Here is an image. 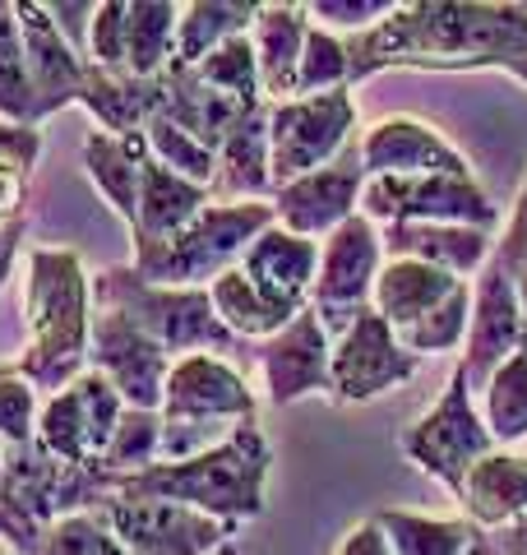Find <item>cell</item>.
Segmentation results:
<instances>
[{
  "label": "cell",
  "instance_id": "obj_52",
  "mask_svg": "<svg viewBox=\"0 0 527 555\" xmlns=\"http://www.w3.org/2000/svg\"><path fill=\"white\" fill-rule=\"evenodd\" d=\"M523 352H527V338H523Z\"/></svg>",
  "mask_w": 527,
  "mask_h": 555
},
{
  "label": "cell",
  "instance_id": "obj_51",
  "mask_svg": "<svg viewBox=\"0 0 527 555\" xmlns=\"http://www.w3.org/2000/svg\"><path fill=\"white\" fill-rule=\"evenodd\" d=\"M0 555H20V551H14L10 542H0Z\"/></svg>",
  "mask_w": 527,
  "mask_h": 555
},
{
  "label": "cell",
  "instance_id": "obj_43",
  "mask_svg": "<svg viewBox=\"0 0 527 555\" xmlns=\"http://www.w3.org/2000/svg\"><path fill=\"white\" fill-rule=\"evenodd\" d=\"M88 65L126 75V0H102L88 20Z\"/></svg>",
  "mask_w": 527,
  "mask_h": 555
},
{
  "label": "cell",
  "instance_id": "obj_38",
  "mask_svg": "<svg viewBox=\"0 0 527 555\" xmlns=\"http://www.w3.org/2000/svg\"><path fill=\"white\" fill-rule=\"evenodd\" d=\"M157 459H163V412H139V408H126V416H120L116 436L107 444V454H102V473H107L112 481L120 477H134L144 473V467H153Z\"/></svg>",
  "mask_w": 527,
  "mask_h": 555
},
{
  "label": "cell",
  "instance_id": "obj_20",
  "mask_svg": "<svg viewBox=\"0 0 527 555\" xmlns=\"http://www.w3.org/2000/svg\"><path fill=\"white\" fill-rule=\"evenodd\" d=\"M236 269L250 278L269 301L287 306V310H306L310 287H314V269H320V241H306L273 222L269 232H259L250 241V250H245Z\"/></svg>",
  "mask_w": 527,
  "mask_h": 555
},
{
  "label": "cell",
  "instance_id": "obj_6",
  "mask_svg": "<svg viewBox=\"0 0 527 555\" xmlns=\"http://www.w3.org/2000/svg\"><path fill=\"white\" fill-rule=\"evenodd\" d=\"M398 444H402V454H408L426 477H435L439 486H445L453 500H459L472 467H477L490 449H500L496 440H490L486 422H481V408L467 389V375L459 371V361H453L439 403L430 412H421L416 422L398 436Z\"/></svg>",
  "mask_w": 527,
  "mask_h": 555
},
{
  "label": "cell",
  "instance_id": "obj_31",
  "mask_svg": "<svg viewBox=\"0 0 527 555\" xmlns=\"http://www.w3.org/2000/svg\"><path fill=\"white\" fill-rule=\"evenodd\" d=\"M375 524L389 537L394 555H472L481 532L467 518H430L416 509H375Z\"/></svg>",
  "mask_w": 527,
  "mask_h": 555
},
{
  "label": "cell",
  "instance_id": "obj_30",
  "mask_svg": "<svg viewBox=\"0 0 527 555\" xmlns=\"http://www.w3.org/2000/svg\"><path fill=\"white\" fill-rule=\"evenodd\" d=\"M259 5L250 0H236V5H227V0H190L181 5V24H176V61L171 65H200L208 51H218L222 42L232 38H245L255 24Z\"/></svg>",
  "mask_w": 527,
  "mask_h": 555
},
{
  "label": "cell",
  "instance_id": "obj_25",
  "mask_svg": "<svg viewBox=\"0 0 527 555\" xmlns=\"http://www.w3.org/2000/svg\"><path fill=\"white\" fill-rule=\"evenodd\" d=\"M459 505H463V518L477 532H500L509 524H518L527 514V454L490 449V454L467 473Z\"/></svg>",
  "mask_w": 527,
  "mask_h": 555
},
{
  "label": "cell",
  "instance_id": "obj_33",
  "mask_svg": "<svg viewBox=\"0 0 527 555\" xmlns=\"http://www.w3.org/2000/svg\"><path fill=\"white\" fill-rule=\"evenodd\" d=\"M477 408H481V422L490 430V440H496L500 449L527 440V352L523 347L496 375H490V385L481 389Z\"/></svg>",
  "mask_w": 527,
  "mask_h": 555
},
{
  "label": "cell",
  "instance_id": "obj_37",
  "mask_svg": "<svg viewBox=\"0 0 527 555\" xmlns=\"http://www.w3.org/2000/svg\"><path fill=\"white\" fill-rule=\"evenodd\" d=\"M195 75L208 83L214 93H222L236 107H264V89H259V61L250 47V33L245 38L222 42L218 51H208L200 65H190Z\"/></svg>",
  "mask_w": 527,
  "mask_h": 555
},
{
  "label": "cell",
  "instance_id": "obj_4",
  "mask_svg": "<svg viewBox=\"0 0 527 555\" xmlns=\"http://www.w3.org/2000/svg\"><path fill=\"white\" fill-rule=\"evenodd\" d=\"M93 306L120 310V315L144 328L171 361H181L190 352H218L227 361H236L245 347H250L222 328L214 301H208V287H153L130 264L102 269L93 278Z\"/></svg>",
  "mask_w": 527,
  "mask_h": 555
},
{
  "label": "cell",
  "instance_id": "obj_32",
  "mask_svg": "<svg viewBox=\"0 0 527 555\" xmlns=\"http://www.w3.org/2000/svg\"><path fill=\"white\" fill-rule=\"evenodd\" d=\"M176 24H181V5H171V0H134V5H126V75H163L176 61Z\"/></svg>",
  "mask_w": 527,
  "mask_h": 555
},
{
  "label": "cell",
  "instance_id": "obj_45",
  "mask_svg": "<svg viewBox=\"0 0 527 555\" xmlns=\"http://www.w3.org/2000/svg\"><path fill=\"white\" fill-rule=\"evenodd\" d=\"M490 255H496L504 269H514L518 259L527 255V181H523L518 199H514V214H509V222L500 228V236H496V250H490Z\"/></svg>",
  "mask_w": 527,
  "mask_h": 555
},
{
  "label": "cell",
  "instance_id": "obj_26",
  "mask_svg": "<svg viewBox=\"0 0 527 555\" xmlns=\"http://www.w3.org/2000/svg\"><path fill=\"white\" fill-rule=\"evenodd\" d=\"M459 287H463V278H453L445 269H430V264H421V259L384 255V269L371 292V310L394 334H402V328H412L421 315H430L435 306H445Z\"/></svg>",
  "mask_w": 527,
  "mask_h": 555
},
{
  "label": "cell",
  "instance_id": "obj_49",
  "mask_svg": "<svg viewBox=\"0 0 527 555\" xmlns=\"http://www.w3.org/2000/svg\"><path fill=\"white\" fill-rule=\"evenodd\" d=\"M472 555H527V551H504V546H496V542H486V532H481V542L472 546Z\"/></svg>",
  "mask_w": 527,
  "mask_h": 555
},
{
  "label": "cell",
  "instance_id": "obj_27",
  "mask_svg": "<svg viewBox=\"0 0 527 555\" xmlns=\"http://www.w3.org/2000/svg\"><path fill=\"white\" fill-rule=\"evenodd\" d=\"M144 134H107V130H88L83 134V171L98 185V195L107 199L112 214L134 228L139 218V177H144Z\"/></svg>",
  "mask_w": 527,
  "mask_h": 555
},
{
  "label": "cell",
  "instance_id": "obj_47",
  "mask_svg": "<svg viewBox=\"0 0 527 555\" xmlns=\"http://www.w3.org/2000/svg\"><path fill=\"white\" fill-rule=\"evenodd\" d=\"M514 287H518V306H523V324H527V255L514 264Z\"/></svg>",
  "mask_w": 527,
  "mask_h": 555
},
{
  "label": "cell",
  "instance_id": "obj_3",
  "mask_svg": "<svg viewBox=\"0 0 527 555\" xmlns=\"http://www.w3.org/2000/svg\"><path fill=\"white\" fill-rule=\"evenodd\" d=\"M28 347L14 361L38 393H61L88 371V334H93V278L83 273L79 250L33 246L24 292Z\"/></svg>",
  "mask_w": 527,
  "mask_h": 555
},
{
  "label": "cell",
  "instance_id": "obj_2",
  "mask_svg": "<svg viewBox=\"0 0 527 555\" xmlns=\"http://www.w3.org/2000/svg\"><path fill=\"white\" fill-rule=\"evenodd\" d=\"M273 449L259 422H241L222 444L185 463H153L134 477L112 481V495L120 500H167L195 514L218 518L227 528H241L264 514V486H269Z\"/></svg>",
  "mask_w": 527,
  "mask_h": 555
},
{
  "label": "cell",
  "instance_id": "obj_24",
  "mask_svg": "<svg viewBox=\"0 0 527 555\" xmlns=\"http://www.w3.org/2000/svg\"><path fill=\"white\" fill-rule=\"evenodd\" d=\"M306 38H310L306 5H259L250 24V47L259 61V89L269 107L296 98V69H301Z\"/></svg>",
  "mask_w": 527,
  "mask_h": 555
},
{
  "label": "cell",
  "instance_id": "obj_15",
  "mask_svg": "<svg viewBox=\"0 0 527 555\" xmlns=\"http://www.w3.org/2000/svg\"><path fill=\"white\" fill-rule=\"evenodd\" d=\"M523 338H527V324H523L514 269H504L490 255L486 269L472 278V324H467V343L459 352V371L467 375L472 398H481L490 375L518 352Z\"/></svg>",
  "mask_w": 527,
  "mask_h": 555
},
{
  "label": "cell",
  "instance_id": "obj_9",
  "mask_svg": "<svg viewBox=\"0 0 527 555\" xmlns=\"http://www.w3.org/2000/svg\"><path fill=\"white\" fill-rule=\"evenodd\" d=\"M384 269V241L371 218H347L338 232L320 241V269H314L310 310L329 328V338H343L357 324L361 310H371L375 278Z\"/></svg>",
  "mask_w": 527,
  "mask_h": 555
},
{
  "label": "cell",
  "instance_id": "obj_29",
  "mask_svg": "<svg viewBox=\"0 0 527 555\" xmlns=\"http://www.w3.org/2000/svg\"><path fill=\"white\" fill-rule=\"evenodd\" d=\"M208 301H214L222 328L236 334L241 343H269L273 334H283V328L301 315V310L269 301L241 269H227L222 278H214V283H208Z\"/></svg>",
  "mask_w": 527,
  "mask_h": 555
},
{
  "label": "cell",
  "instance_id": "obj_13",
  "mask_svg": "<svg viewBox=\"0 0 527 555\" xmlns=\"http://www.w3.org/2000/svg\"><path fill=\"white\" fill-rule=\"evenodd\" d=\"M421 357L394 338V328L384 324L375 310H361L357 324L343 338H333V371H329V403L357 408L371 398L408 385L416 375Z\"/></svg>",
  "mask_w": 527,
  "mask_h": 555
},
{
  "label": "cell",
  "instance_id": "obj_8",
  "mask_svg": "<svg viewBox=\"0 0 527 555\" xmlns=\"http://www.w3.org/2000/svg\"><path fill=\"white\" fill-rule=\"evenodd\" d=\"M361 218L375 228L394 222H453V228H500V208L477 177H365Z\"/></svg>",
  "mask_w": 527,
  "mask_h": 555
},
{
  "label": "cell",
  "instance_id": "obj_22",
  "mask_svg": "<svg viewBox=\"0 0 527 555\" xmlns=\"http://www.w3.org/2000/svg\"><path fill=\"white\" fill-rule=\"evenodd\" d=\"M214 204L273 199V167H269V107L245 112L232 134L218 144V171L208 185Z\"/></svg>",
  "mask_w": 527,
  "mask_h": 555
},
{
  "label": "cell",
  "instance_id": "obj_39",
  "mask_svg": "<svg viewBox=\"0 0 527 555\" xmlns=\"http://www.w3.org/2000/svg\"><path fill=\"white\" fill-rule=\"evenodd\" d=\"M472 324V283H463L445 306H435L430 315H421L412 328L394 334L412 357H435V352H463Z\"/></svg>",
  "mask_w": 527,
  "mask_h": 555
},
{
  "label": "cell",
  "instance_id": "obj_46",
  "mask_svg": "<svg viewBox=\"0 0 527 555\" xmlns=\"http://www.w3.org/2000/svg\"><path fill=\"white\" fill-rule=\"evenodd\" d=\"M333 555H394V551H389V537H384V528L375 518H361L357 528L343 532V542Z\"/></svg>",
  "mask_w": 527,
  "mask_h": 555
},
{
  "label": "cell",
  "instance_id": "obj_28",
  "mask_svg": "<svg viewBox=\"0 0 527 555\" xmlns=\"http://www.w3.org/2000/svg\"><path fill=\"white\" fill-rule=\"evenodd\" d=\"M79 107L98 120V130L130 139L144 130V120L157 107V79H134V75H112V69L88 65L83 98Z\"/></svg>",
  "mask_w": 527,
  "mask_h": 555
},
{
  "label": "cell",
  "instance_id": "obj_41",
  "mask_svg": "<svg viewBox=\"0 0 527 555\" xmlns=\"http://www.w3.org/2000/svg\"><path fill=\"white\" fill-rule=\"evenodd\" d=\"M38 412H42V393L20 375L14 361H5L0 366V444L24 449L38 440Z\"/></svg>",
  "mask_w": 527,
  "mask_h": 555
},
{
  "label": "cell",
  "instance_id": "obj_48",
  "mask_svg": "<svg viewBox=\"0 0 527 555\" xmlns=\"http://www.w3.org/2000/svg\"><path fill=\"white\" fill-rule=\"evenodd\" d=\"M14 259H20V246H5V250H0V287H5V278H10V269H14Z\"/></svg>",
  "mask_w": 527,
  "mask_h": 555
},
{
  "label": "cell",
  "instance_id": "obj_42",
  "mask_svg": "<svg viewBox=\"0 0 527 555\" xmlns=\"http://www.w3.org/2000/svg\"><path fill=\"white\" fill-rule=\"evenodd\" d=\"M33 555H130V551L116 542V532L98 514H65L61 524L47 528L42 546Z\"/></svg>",
  "mask_w": 527,
  "mask_h": 555
},
{
  "label": "cell",
  "instance_id": "obj_40",
  "mask_svg": "<svg viewBox=\"0 0 527 555\" xmlns=\"http://www.w3.org/2000/svg\"><path fill=\"white\" fill-rule=\"evenodd\" d=\"M333 89H351L347 38L310 24V38H306V51H301V69H296V98H314V93H333Z\"/></svg>",
  "mask_w": 527,
  "mask_h": 555
},
{
  "label": "cell",
  "instance_id": "obj_44",
  "mask_svg": "<svg viewBox=\"0 0 527 555\" xmlns=\"http://www.w3.org/2000/svg\"><path fill=\"white\" fill-rule=\"evenodd\" d=\"M306 14L314 28H329L338 38H357V33H371L380 20H389L394 0H310Z\"/></svg>",
  "mask_w": 527,
  "mask_h": 555
},
{
  "label": "cell",
  "instance_id": "obj_16",
  "mask_svg": "<svg viewBox=\"0 0 527 555\" xmlns=\"http://www.w3.org/2000/svg\"><path fill=\"white\" fill-rule=\"evenodd\" d=\"M361 190H365V167H361L357 144H351L338 163L273 190L278 228H287L306 241H324L329 232H338L347 218H357Z\"/></svg>",
  "mask_w": 527,
  "mask_h": 555
},
{
  "label": "cell",
  "instance_id": "obj_7",
  "mask_svg": "<svg viewBox=\"0 0 527 555\" xmlns=\"http://www.w3.org/2000/svg\"><path fill=\"white\" fill-rule=\"evenodd\" d=\"M351 144H357V102H351V89L278 102V107H269L273 190L338 163Z\"/></svg>",
  "mask_w": 527,
  "mask_h": 555
},
{
  "label": "cell",
  "instance_id": "obj_10",
  "mask_svg": "<svg viewBox=\"0 0 527 555\" xmlns=\"http://www.w3.org/2000/svg\"><path fill=\"white\" fill-rule=\"evenodd\" d=\"M126 398H120L98 371H83L75 385L42 398L38 412V449L47 459L69 467H98L116 436Z\"/></svg>",
  "mask_w": 527,
  "mask_h": 555
},
{
  "label": "cell",
  "instance_id": "obj_35",
  "mask_svg": "<svg viewBox=\"0 0 527 555\" xmlns=\"http://www.w3.org/2000/svg\"><path fill=\"white\" fill-rule=\"evenodd\" d=\"M144 149H149V158L153 163H163L167 171H176V177H185V181H195V185H214V171H218V153L200 144L195 134H190L185 126H176V120L167 112H157L144 120Z\"/></svg>",
  "mask_w": 527,
  "mask_h": 555
},
{
  "label": "cell",
  "instance_id": "obj_23",
  "mask_svg": "<svg viewBox=\"0 0 527 555\" xmlns=\"http://www.w3.org/2000/svg\"><path fill=\"white\" fill-rule=\"evenodd\" d=\"M208 204H214V199H208V185H195V181L176 177V171H167L163 163H153L144 153V177H139V218L130 228L134 255L171 241L181 228H190V222H195Z\"/></svg>",
  "mask_w": 527,
  "mask_h": 555
},
{
  "label": "cell",
  "instance_id": "obj_5",
  "mask_svg": "<svg viewBox=\"0 0 527 555\" xmlns=\"http://www.w3.org/2000/svg\"><path fill=\"white\" fill-rule=\"evenodd\" d=\"M278 222L273 199L245 204H208L204 214L171 241L130 255V269L153 287H208L227 269H236L250 241Z\"/></svg>",
  "mask_w": 527,
  "mask_h": 555
},
{
  "label": "cell",
  "instance_id": "obj_50",
  "mask_svg": "<svg viewBox=\"0 0 527 555\" xmlns=\"http://www.w3.org/2000/svg\"><path fill=\"white\" fill-rule=\"evenodd\" d=\"M509 75H514V79H518V83H527V61H518V65H514V69H509Z\"/></svg>",
  "mask_w": 527,
  "mask_h": 555
},
{
  "label": "cell",
  "instance_id": "obj_36",
  "mask_svg": "<svg viewBox=\"0 0 527 555\" xmlns=\"http://www.w3.org/2000/svg\"><path fill=\"white\" fill-rule=\"evenodd\" d=\"M0 120L5 126H38V98L28 83L24 38L10 0H0Z\"/></svg>",
  "mask_w": 527,
  "mask_h": 555
},
{
  "label": "cell",
  "instance_id": "obj_12",
  "mask_svg": "<svg viewBox=\"0 0 527 555\" xmlns=\"http://www.w3.org/2000/svg\"><path fill=\"white\" fill-rule=\"evenodd\" d=\"M88 371H98L107 385L126 398V408L163 412L171 357L157 347L144 328L130 324L112 306H93V334H88Z\"/></svg>",
  "mask_w": 527,
  "mask_h": 555
},
{
  "label": "cell",
  "instance_id": "obj_19",
  "mask_svg": "<svg viewBox=\"0 0 527 555\" xmlns=\"http://www.w3.org/2000/svg\"><path fill=\"white\" fill-rule=\"evenodd\" d=\"M14 20H20L24 38V61H28V83L38 98V126L47 116H56L61 107H79L88 61L65 42V33L47 14L38 0H14Z\"/></svg>",
  "mask_w": 527,
  "mask_h": 555
},
{
  "label": "cell",
  "instance_id": "obj_11",
  "mask_svg": "<svg viewBox=\"0 0 527 555\" xmlns=\"http://www.w3.org/2000/svg\"><path fill=\"white\" fill-rule=\"evenodd\" d=\"M93 514L116 532V542L130 555H214L222 546H232L236 537V528L185 505H167V500L107 495Z\"/></svg>",
  "mask_w": 527,
  "mask_h": 555
},
{
  "label": "cell",
  "instance_id": "obj_1",
  "mask_svg": "<svg viewBox=\"0 0 527 555\" xmlns=\"http://www.w3.org/2000/svg\"><path fill=\"white\" fill-rule=\"evenodd\" d=\"M351 89L380 69H514L527 61V5L412 0L347 38Z\"/></svg>",
  "mask_w": 527,
  "mask_h": 555
},
{
  "label": "cell",
  "instance_id": "obj_18",
  "mask_svg": "<svg viewBox=\"0 0 527 555\" xmlns=\"http://www.w3.org/2000/svg\"><path fill=\"white\" fill-rule=\"evenodd\" d=\"M365 177H472V163L435 126L416 116H384L357 139Z\"/></svg>",
  "mask_w": 527,
  "mask_h": 555
},
{
  "label": "cell",
  "instance_id": "obj_14",
  "mask_svg": "<svg viewBox=\"0 0 527 555\" xmlns=\"http://www.w3.org/2000/svg\"><path fill=\"white\" fill-rule=\"evenodd\" d=\"M259 398L236 361L218 352H190L171 361L167 393H163V422L167 426H236L250 422Z\"/></svg>",
  "mask_w": 527,
  "mask_h": 555
},
{
  "label": "cell",
  "instance_id": "obj_17",
  "mask_svg": "<svg viewBox=\"0 0 527 555\" xmlns=\"http://www.w3.org/2000/svg\"><path fill=\"white\" fill-rule=\"evenodd\" d=\"M329 371H333V338L310 306L283 334L259 343V385H264V398L278 408L301 403L310 393L329 398Z\"/></svg>",
  "mask_w": 527,
  "mask_h": 555
},
{
  "label": "cell",
  "instance_id": "obj_21",
  "mask_svg": "<svg viewBox=\"0 0 527 555\" xmlns=\"http://www.w3.org/2000/svg\"><path fill=\"white\" fill-rule=\"evenodd\" d=\"M380 241L389 259H421L463 283H472L496 250V232L453 228V222H394V228H380Z\"/></svg>",
  "mask_w": 527,
  "mask_h": 555
},
{
  "label": "cell",
  "instance_id": "obj_34",
  "mask_svg": "<svg viewBox=\"0 0 527 555\" xmlns=\"http://www.w3.org/2000/svg\"><path fill=\"white\" fill-rule=\"evenodd\" d=\"M42 153L38 126H5L0 120V228L28 218V185Z\"/></svg>",
  "mask_w": 527,
  "mask_h": 555
}]
</instances>
